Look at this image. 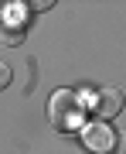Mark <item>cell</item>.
<instances>
[{"instance_id": "obj_4", "label": "cell", "mask_w": 126, "mask_h": 154, "mask_svg": "<svg viewBox=\"0 0 126 154\" xmlns=\"http://www.w3.org/2000/svg\"><path fill=\"white\" fill-rule=\"evenodd\" d=\"M10 79H14L10 65H7V62H0V89H7V86H10Z\"/></svg>"}, {"instance_id": "obj_3", "label": "cell", "mask_w": 126, "mask_h": 154, "mask_svg": "<svg viewBox=\"0 0 126 154\" xmlns=\"http://www.w3.org/2000/svg\"><path fill=\"white\" fill-rule=\"evenodd\" d=\"M82 144H85V151H92V154H109L116 147V134L109 130V123L95 120V123H89L82 130Z\"/></svg>"}, {"instance_id": "obj_2", "label": "cell", "mask_w": 126, "mask_h": 154, "mask_svg": "<svg viewBox=\"0 0 126 154\" xmlns=\"http://www.w3.org/2000/svg\"><path fill=\"white\" fill-rule=\"evenodd\" d=\"M123 103H126V96H123V89L119 86H102V89H95L92 93V110L99 120H109V116H116L123 110Z\"/></svg>"}, {"instance_id": "obj_1", "label": "cell", "mask_w": 126, "mask_h": 154, "mask_svg": "<svg viewBox=\"0 0 126 154\" xmlns=\"http://www.w3.org/2000/svg\"><path fill=\"white\" fill-rule=\"evenodd\" d=\"M48 113H51V123L58 130L72 134L75 127H82V116H85V96L75 93V89H58L48 103Z\"/></svg>"}, {"instance_id": "obj_5", "label": "cell", "mask_w": 126, "mask_h": 154, "mask_svg": "<svg viewBox=\"0 0 126 154\" xmlns=\"http://www.w3.org/2000/svg\"><path fill=\"white\" fill-rule=\"evenodd\" d=\"M116 154H126V134H119V137H116V147H113Z\"/></svg>"}]
</instances>
